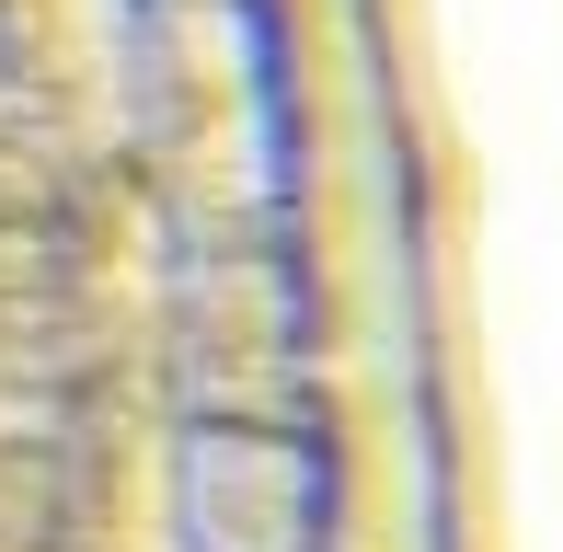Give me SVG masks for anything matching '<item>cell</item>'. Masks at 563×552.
<instances>
[{
	"label": "cell",
	"mask_w": 563,
	"mask_h": 552,
	"mask_svg": "<svg viewBox=\"0 0 563 552\" xmlns=\"http://www.w3.org/2000/svg\"><path fill=\"white\" fill-rule=\"evenodd\" d=\"M311 322L322 311H311V288H299V265L276 242H219V254H185V276H173L162 357L230 426H299Z\"/></svg>",
	"instance_id": "obj_1"
},
{
	"label": "cell",
	"mask_w": 563,
	"mask_h": 552,
	"mask_svg": "<svg viewBox=\"0 0 563 552\" xmlns=\"http://www.w3.org/2000/svg\"><path fill=\"white\" fill-rule=\"evenodd\" d=\"M173 518H185V552H322L334 472L299 426L196 415L173 438Z\"/></svg>",
	"instance_id": "obj_3"
},
{
	"label": "cell",
	"mask_w": 563,
	"mask_h": 552,
	"mask_svg": "<svg viewBox=\"0 0 563 552\" xmlns=\"http://www.w3.org/2000/svg\"><path fill=\"white\" fill-rule=\"evenodd\" d=\"M150 0H0V81L69 162H126Z\"/></svg>",
	"instance_id": "obj_2"
}]
</instances>
